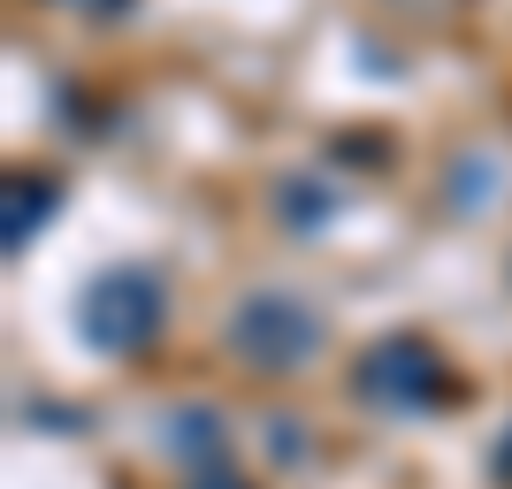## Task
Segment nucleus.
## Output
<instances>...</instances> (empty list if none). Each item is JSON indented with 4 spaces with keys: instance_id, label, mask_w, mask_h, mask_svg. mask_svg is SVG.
Wrapping results in <instances>:
<instances>
[{
    "instance_id": "8",
    "label": "nucleus",
    "mask_w": 512,
    "mask_h": 489,
    "mask_svg": "<svg viewBox=\"0 0 512 489\" xmlns=\"http://www.w3.org/2000/svg\"><path fill=\"white\" fill-rule=\"evenodd\" d=\"M199 489H245L237 474H214V467H199Z\"/></svg>"
},
{
    "instance_id": "5",
    "label": "nucleus",
    "mask_w": 512,
    "mask_h": 489,
    "mask_svg": "<svg viewBox=\"0 0 512 489\" xmlns=\"http://www.w3.org/2000/svg\"><path fill=\"white\" fill-rule=\"evenodd\" d=\"M222 413H207V405H176L169 421H161V451H176V459H192V467H214L222 459Z\"/></svg>"
},
{
    "instance_id": "2",
    "label": "nucleus",
    "mask_w": 512,
    "mask_h": 489,
    "mask_svg": "<svg viewBox=\"0 0 512 489\" xmlns=\"http://www.w3.org/2000/svg\"><path fill=\"white\" fill-rule=\"evenodd\" d=\"M352 390H360L375 413H436V405L451 398V367L428 337H383V344L360 352Z\"/></svg>"
},
{
    "instance_id": "3",
    "label": "nucleus",
    "mask_w": 512,
    "mask_h": 489,
    "mask_svg": "<svg viewBox=\"0 0 512 489\" xmlns=\"http://www.w3.org/2000/svg\"><path fill=\"white\" fill-rule=\"evenodd\" d=\"M161 314H169V306H161V276H146V268H107V276H92V291H85L77 337H85L92 352H107V360H123L138 344H153Z\"/></svg>"
},
{
    "instance_id": "4",
    "label": "nucleus",
    "mask_w": 512,
    "mask_h": 489,
    "mask_svg": "<svg viewBox=\"0 0 512 489\" xmlns=\"http://www.w3.org/2000/svg\"><path fill=\"white\" fill-rule=\"evenodd\" d=\"M54 207H62V184H54V176H39V169L8 176V192H0V253L8 260L31 253V237L54 222Z\"/></svg>"
},
{
    "instance_id": "1",
    "label": "nucleus",
    "mask_w": 512,
    "mask_h": 489,
    "mask_svg": "<svg viewBox=\"0 0 512 489\" xmlns=\"http://www.w3.org/2000/svg\"><path fill=\"white\" fill-rule=\"evenodd\" d=\"M230 352L253 375H299L321 352V314L299 291H245L230 306Z\"/></svg>"
},
{
    "instance_id": "7",
    "label": "nucleus",
    "mask_w": 512,
    "mask_h": 489,
    "mask_svg": "<svg viewBox=\"0 0 512 489\" xmlns=\"http://www.w3.org/2000/svg\"><path fill=\"white\" fill-rule=\"evenodd\" d=\"M490 474H497V482L512 489V428H505V436H497V451H490Z\"/></svg>"
},
{
    "instance_id": "6",
    "label": "nucleus",
    "mask_w": 512,
    "mask_h": 489,
    "mask_svg": "<svg viewBox=\"0 0 512 489\" xmlns=\"http://www.w3.org/2000/svg\"><path fill=\"white\" fill-rule=\"evenodd\" d=\"M62 8H77V16H130V0H62Z\"/></svg>"
}]
</instances>
